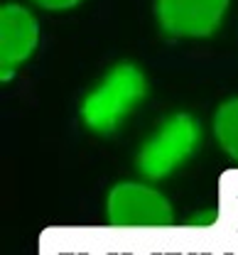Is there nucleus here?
Masks as SVG:
<instances>
[{
    "label": "nucleus",
    "instance_id": "obj_1",
    "mask_svg": "<svg viewBox=\"0 0 238 255\" xmlns=\"http://www.w3.org/2000/svg\"><path fill=\"white\" fill-rule=\"evenodd\" d=\"M147 96L145 71L130 62L116 64L81 101V118L94 132L108 135L123 126Z\"/></svg>",
    "mask_w": 238,
    "mask_h": 255
},
{
    "label": "nucleus",
    "instance_id": "obj_2",
    "mask_svg": "<svg viewBox=\"0 0 238 255\" xmlns=\"http://www.w3.org/2000/svg\"><path fill=\"white\" fill-rule=\"evenodd\" d=\"M202 126L187 116V113H177L167 118L162 126L155 130V135L150 140L142 142L140 152H137V169L145 179H165L170 177L174 169H179L187 159L197 152V147L202 145Z\"/></svg>",
    "mask_w": 238,
    "mask_h": 255
},
{
    "label": "nucleus",
    "instance_id": "obj_3",
    "mask_svg": "<svg viewBox=\"0 0 238 255\" xmlns=\"http://www.w3.org/2000/svg\"><path fill=\"white\" fill-rule=\"evenodd\" d=\"M106 219L113 228H165L174 223V211L167 196L157 189L140 182H123L108 191Z\"/></svg>",
    "mask_w": 238,
    "mask_h": 255
},
{
    "label": "nucleus",
    "instance_id": "obj_4",
    "mask_svg": "<svg viewBox=\"0 0 238 255\" xmlns=\"http://www.w3.org/2000/svg\"><path fill=\"white\" fill-rule=\"evenodd\" d=\"M231 0H152V15L172 39H206L221 30Z\"/></svg>",
    "mask_w": 238,
    "mask_h": 255
},
{
    "label": "nucleus",
    "instance_id": "obj_5",
    "mask_svg": "<svg viewBox=\"0 0 238 255\" xmlns=\"http://www.w3.org/2000/svg\"><path fill=\"white\" fill-rule=\"evenodd\" d=\"M39 44V20L32 5L5 2L0 7V69L2 81L12 79L20 64L34 54Z\"/></svg>",
    "mask_w": 238,
    "mask_h": 255
},
{
    "label": "nucleus",
    "instance_id": "obj_6",
    "mask_svg": "<svg viewBox=\"0 0 238 255\" xmlns=\"http://www.w3.org/2000/svg\"><path fill=\"white\" fill-rule=\"evenodd\" d=\"M214 135L221 147L238 162V98L226 101L214 116Z\"/></svg>",
    "mask_w": 238,
    "mask_h": 255
},
{
    "label": "nucleus",
    "instance_id": "obj_7",
    "mask_svg": "<svg viewBox=\"0 0 238 255\" xmlns=\"http://www.w3.org/2000/svg\"><path fill=\"white\" fill-rule=\"evenodd\" d=\"M81 2L84 0H27V5L44 10V12H69V10L79 7Z\"/></svg>",
    "mask_w": 238,
    "mask_h": 255
}]
</instances>
